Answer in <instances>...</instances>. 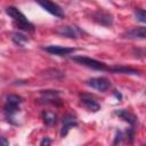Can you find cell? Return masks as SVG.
<instances>
[{
  "label": "cell",
  "instance_id": "cell-1",
  "mask_svg": "<svg viewBox=\"0 0 146 146\" xmlns=\"http://www.w3.org/2000/svg\"><path fill=\"white\" fill-rule=\"evenodd\" d=\"M6 14L13 18L14 21V24L22 31H25V32H33L34 31V25L25 17V15L16 7H7L6 8Z\"/></svg>",
  "mask_w": 146,
  "mask_h": 146
},
{
  "label": "cell",
  "instance_id": "cell-2",
  "mask_svg": "<svg viewBox=\"0 0 146 146\" xmlns=\"http://www.w3.org/2000/svg\"><path fill=\"white\" fill-rule=\"evenodd\" d=\"M72 60L76 62L80 65H83L86 67H89L91 70H95V71H108V66L105 63H103L100 60H97V59H94V58H90V57H86V56H73L72 57Z\"/></svg>",
  "mask_w": 146,
  "mask_h": 146
},
{
  "label": "cell",
  "instance_id": "cell-3",
  "mask_svg": "<svg viewBox=\"0 0 146 146\" xmlns=\"http://www.w3.org/2000/svg\"><path fill=\"white\" fill-rule=\"evenodd\" d=\"M56 33L59 34L60 36H65V38H68V39H79L84 34L83 30H81L76 25L60 26V27H58L56 30Z\"/></svg>",
  "mask_w": 146,
  "mask_h": 146
},
{
  "label": "cell",
  "instance_id": "cell-4",
  "mask_svg": "<svg viewBox=\"0 0 146 146\" xmlns=\"http://www.w3.org/2000/svg\"><path fill=\"white\" fill-rule=\"evenodd\" d=\"M35 2L39 6H41L46 11H48L49 14H51L52 16L58 17V18H64L65 14H64L62 7L58 6L56 2H54L51 0H35Z\"/></svg>",
  "mask_w": 146,
  "mask_h": 146
},
{
  "label": "cell",
  "instance_id": "cell-5",
  "mask_svg": "<svg viewBox=\"0 0 146 146\" xmlns=\"http://www.w3.org/2000/svg\"><path fill=\"white\" fill-rule=\"evenodd\" d=\"M86 84L89 86L90 88L100 91V92H105L111 88V81L107 78L104 76H99V78H90L86 81Z\"/></svg>",
  "mask_w": 146,
  "mask_h": 146
},
{
  "label": "cell",
  "instance_id": "cell-6",
  "mask_svg": "<svg viewBox=\"0 0 146 146\" xmlns=\"http://www.w3.org/2000/svg\"><path fill=\"white\" fill-rule=\"evenodd\" d=\"M92 18L99 25H103V26H106V27L111 26L114 22V18H113L112 14H110L108 11H105L103 9H98L97 11H95L92 14Z\"/></svg>",
  "mask_w": 146,
  "mask_h": 146
},
{
  "label": "cell",
  "instance_id": "cell-7",
  "mask_svg": "<svg viewBox=\"0 0 146 146\" xmlns=\"http://www.w3.org/2000/svg\"><path fill=\"white\" fill-rule=\"evenodd\" d=\"M78 125V122H76V119L72 115V114H66L65 116H63V125H62V129H60V136L62 137H65L68 131L76 127Z\"/></svg>",
  "mask_w": 146,
  "mask_h": 146
},
{
  "label": "cell",
  "instance_id": "cell-8",
  "mask_svg": "<svg viewBox=\"0 0 146 146\" xmlns=\"http://www.w3.org/2000/svg\"><path fill=\"white\" fill-rule=\"evenodd\" d=\"M43 50H46L51 55H57V56H66L75 51L74 48H67L62 46H48V47H43Z\"/></svg>",
  "mask_w": 146,
  "mask_h": 146
},
{
  "label": "cell",
  "instance_id": "cell-9",
  "mask_svg": "<svg viewBox=\"0 0 146 146\" xmlns=\"http://www.w3.org/2000/svg\"><path fill=\"white\" fill-rule=\"evenodd\" d=\"M81 104L84 108H87L90 112H98L100 110V104L97 103L89 95H81Z\"/></svg>",
  "mask_w": 146,
  "mask_h": 146
},
{
  "label": "cell",
  "instance_id": "cell-10",
  "mask_svg": "<svg viewBox=\"0 0 146 146\" xmlns=\"http://www.w3.org/2000/svg\"><path fill=\"white\" fill-rule=\"evenodd\" d=\"M145 35H146V30L144 26H137V27H133L131 30H128L125 31L123 34H122V38H125V39H145Z\"/></svg>",
  "mask_w": 146,
  "mask_h": 146
},
{
  "label": "cell",
  "instance_id": "cell-11",
  "mask_svg": "<svg viewBox=\"0 0 146 146\" xmlns=\"http://www.w3.org/2000/svg\"><path fill=\"white\" fill-rule=\"evenodd\" d=\"M59 91L58 90H41V100L44 104H56L59 98Z\"/></svg>",
  "mask_w": 146,
  "mask_h": 146
},
{
  "label": "cell",
  "instance_id": "cell-12",
  "mask_svg": "<svg viewBox=\"0 0 146 146\" xmlns=\"http://www.w3.org/2000/svg\"><path fill=\"white\" fill-rule=\"evenodd\" d=\"M115 115L116 116H119L120 119H122L123 121H125V122H128L131 127H133V125H136V123H137V116L133 114V113H131V112H129V111H127V110H124V108H122V110H116L115 112Z\"/></svg>",
  "mask_w": 146,
  "mask_h": 146
},
{
  "label": "cell",
  "instance_id": "cell-13",
  "mask_svg": "<svg viewBox=\"0 0 146 146\" xmlns=\"http://www.w3.org/2000/svg\"><path fill=\"white\" fill-rule=\"evenodd\" d=\"M108 72L121 73V74H133V75L140 74V72L138 70H135V68H131V67H127V66H122V65H115V66L108 67Z\"/></svg>",
  "mask_w": 146,
  "mask_h": 146
},
{
  "label": "cell",
  "instance_id": "cell-14",
  "mask_svg": "<svg viewBox=\"0 0 146 146\" xmlns=\"http://www.w3.org/2000/svg\"><path fill=\"white\" fill-rule=\"evenodd\" d=\"M11 39H13V41L15 42V44H17V46H19V47H24V46L29 42V38H27L24 33H22V32H19V31L14 32V33L11 34Z\"/></svg>",
  "mask_w": 146,
  "mask_h": 146
},
{
  "label": "cell",
  "instance_id": "cell-15",
  "mask_svg": "<svg viewBox=\"0 0 146 146\" xmlns=\"http://www.w3.org/2000/svg\"><path fill=\"white\" fill-rule=\"evenodd\" d=\"M42 120H43L44 124L52 125L57 121V115L54 112H51V111H43L42 112Z\"/></svg>",
  "mask_w": 146,
  "mask_h": 146
},
{
  "label": "cell",
  "instance_id": "cell-16",
  "mask_svg": "<svg viewBox=\"0 0 146 146\" xmlns=\"http://www.w3.org/2000/svg\"><path fill=\"white\" fill-rule=\"evenodd\" d=\"M135 17L138 22L140 23H145L146 22V14H145V10L141 9V8H138L135 10Z\"/></svg>",
  "mask_w": 146,
  "mask_h": 146
},
{
  "label": "cell",
  "instance_id": "cell-17",
  "mask_svg": "<svg viewBox=\"0 0 146 146\" xmlns=\"http://www.w3.org/2000/svg\"><path fill=\"white\" fill-rule=\"evenodd\" d=\"M6 102H7V103H13V104L21 105L22 102H23V98H22L21 96H17V95H9V96H7Z\"/></svg>",
  "mask_w": 146,
  "mask_h": 146
},
{
  "label": "cell",
  "instance_id": "cell-18",
  "mask_svg": "<svg viewBox=\"0 0 146 146\" xmlns=\"http://www.w3.org/2000/svg\"><path fill=\"white\" fill-rule=\"evenodd\" d=\"M127 139H128V143H130V144H132L133 143V138H135V130H133V128L131 127V128H129L128 130H127Z\"/></svg>",
  "mask_w": 146,
  "mask_h": 146
},
{
  "label": "cell",
  "instance_id": "cell-19",
  "mask_svg": "<svg viewBox=\"0 0 146 146\" xmlns=\"http://www.w3.org/2000/svg\"><path fill=\"white\" fill-rule=\"evenodd\" d=\"M123 138H124V135H123V132H122V131H116V133H115V138H114V141H113V144H114V145H117V144H120V143L123 140Z\"/></svg>",
  "mask_w": 146,
  "mask_h": 146
},
{
  "label": "cell",
  "instance_id": "cell-20",
  "mask_svg": "<svg viewBox=\"0 0 146 146\" xmlns=\"http://www.w3.org/2000/svg\"><path fill=\"white\" fill-rule=\"evenodd\" d=\"M51 143H52V141H51V139H49V138L44 137V138L40 141V145H42V146H43V145H50Z\"/></svg>",
  "mask_w": 146,
  "mask_h": 146
},
{
  "label": "cell",
  "instance_id": "cell-21",
  "mask_svg": "<svg viewBox=\"0 0 146 146\" xmlns=\"http://www.w3.org/2000/svg\"><path fill=\"white\" fill-rule=\"evenodd\" d=\"M9 145V140L5 137H0V146H7Z\"/></svg>",
  "mask_w": 146,
  "mask_h": 146
}]
</instances>
